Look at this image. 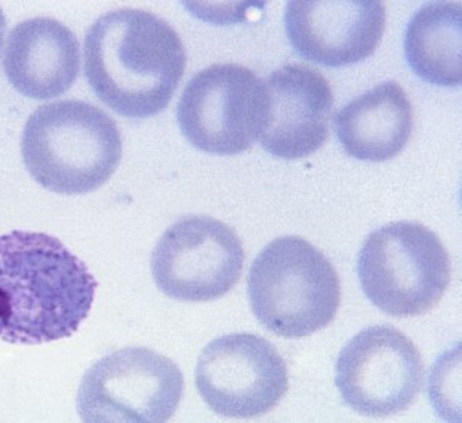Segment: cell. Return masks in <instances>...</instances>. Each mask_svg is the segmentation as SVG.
<instances>
[{
	"label": "cell",
	"instance_id": "obj_1",
	"mask_svg": "<svg viewBox=\"0 0 462 423\" xmlns=\"http://www.w3.org/2000/svg\"><path fill=\"white\" fill-rule=\"evenodd\" d=\"M97 280L54 236L0 235V338L42 345L77 332L92 310Z\"/></svg>",
	"mask_w": 462,
	"mask_h": 423
},
{
	"label": "cell",
	"instance_id": "obj_2",
	"mask_svg": "<svg viewBox=\"0 0 462 423\" xmlns=\"http://www.w3.org/2000/svg\"><path fill=\"white\" fill-rule=\"evenodd\" d=\"M186 50L163 18L117 9L97 18L84 40V74L97 97L127 118L161 114L186 70Z\"/></svg>",
	"mask_w": 462,
	"mask_h": 423
},
{
	"label": "cell",
	"instance_id": "obj_3",
	"mask_svg": "<svg viewBox=\"0 0 462 423\" xmlns=\"http://www.w3.org/2000/svg\"><path fill=\"white\" fill-rule=\"evenodd\" d=\"M117 123L101 108L69 99L40 106L27 120L22 156L36 183L61 195L102 188L122 161Z\"/></svg>",
	"mask_w": 462,
	"mask_h": 423
},
{
	"label": "cell",
	"instance_id": "obj_4",
	"mask_svg": "<svg viewBox=\"0 0 462 423\" xmlns=\"http://www.w3.org/2000/svg\"><path fill=\"white\" fill-rule=\"evenodd\" d=\"M254 317L275 336L302 338L327 327L340 307L331 261L300 236H280L257 254L247 279Z\"/></svg>",
	"mask_w": 462,
	"mask_h": 423
},
{
	"label": "cell",
	"instance_id": "obj_5",
	"mask_svg": "<svg viewBox=\"0 0 462 423\" xmlns=\"http://www.w3.org/2000/svg\"><path fill=\"white\" fill-rule=\"evenodd\" d=\"M358 277L377 308L393 317H414L434 308L449 288V254L420 223H389L366 236Z\"/></svg>",
	"mask_w": 462,
	"mask_h": 423
},
{
	"label": "cell",
	"instance_id": "obj_6",
	"mask_svg": "<svg viewBox=\"0 0 462 423\" xmlns=\"http://www.w3.org/2000/svg\"><path fill=\"white\" fill-rule=\"evenodd\" d=\"M183 391L177 363L154 350L126 347L88 368L77 410L88 423H162L174 416Z\"/></svg>",
	"mask_w": 462,
	"mask_h": 423
},
{
	"label": "cell",
	"instance_id": "obj_7",
	"mask_svg": "<svg viewBox=\"0 0 462 423\" xmlns=\"http://www.w3.org/2000/svg\"><path fill=\"white\" fill-rule=\"evenodd\" d=\"M263 86L238 63H217L198 72L180 97L177 122L184 138L204 153L236 156L259 138Z\"/></svg>",
	"mask_w": 462,
	"mask_h": 423
},
{
	"label": "cell",
	"instance_id": "obj_8",
	"mask_svg": "<svg viewBox=\"0 0 462 423\" xmlns=\"http://www.w3.org/2000/svg\"><path fill=\"white\" fill-rule=\"evenodd\" d=\"M336 384L346 404L366 418L407 410L423 384V361L413 341L397 327H365L343 347Z\"/></svg>",
	"mask_w": 462,
	"mask_h": 423
},
{
	"label": "cell",
	"instance_id": "obj_9",
	"mask_svg": "<svg viewBox=\"0 0 462 423\" xmlns=\"http://www.w3.org/2000/svg\"><path fill=\"white\" fill-rule=\"evenodd\" d=\"M240 236L217 218L189 216L162 235L152 254L154 283L166 297L206 302L225 297L240 281Z\"/></svg>",
	"mask_w": 462,
	"mask_h": 423
},
{
	"label": "cell",
	"instance_id": "obj_10",
	"mask_svg": "<svg viewBox=\"0 0 462 423\" xmlns=\"http://www.w3.org/2000/svg\"><path fill=\"white\" fill-rule=\"evenodd\" d=\"M195 383L214 413L250 419L273 410L288 392V367L271 341L238 332L218 336L202 350Z\"/></svg>",
	"mask_w": 462,
	"mask_h": 423
},
{
	"label": "cell",
	"instance_id": "obj_11",
	"mask_svg": "<svg viewBox=\"0 0 462 423\" xmlns=\"http://www.w3.org/2000/svg\"><path fill=\"white\" fill-rule=\"evenodd\" d=\"M263 86L261 145L275 158H309L329 135L331 86L320 72L306 65L274 70Z\"/></svg>",
	"mask_w": 462,
	"mask_h": 423
},
{
	"label": "cell",
	"instance_id": "obj_12",
	"mask_svg": "<svg viewBox=\"0 0 462 423\" xmlns=\"http://www.w3.org/2000/svg\"><path fill=\"white\" fill-rule=\"evenodd\" d=\"M386 11L382 2H289L286 35L306 60L343 68L365 60L383 38Z\"/></svg>",
	"mask_w": 462,
	"mask_h": 423
},
{
	"label": "cell",
	"instance_id": "obj_13",
	"mask_svg": "<svg viewBox=\"0 0 462 423\" xmlns=\"http://www.w3.org/2000/svg\"><path fill=\"white\" fill-rule=\"evenodd\" d=\"M79 38L54 18L20 23L9 33L4 69L18 93L36 101L61 97L79 78Z\"/></svg>",
	"mask_w": 462,
	"mask_h": 423
},
{
	"label": "cell",
	"instance_id": "obj_14",
	"mask_svg": "<svg viewBox=\"0 0 462 423\" xmlns=\"http://www.w3.org/2000/svg\"><path fill=\"white\" fill-rule=\"evenodd\" d=\"M334 127L341 147L352 158L391 161L411 141V99L400 84L384 81L340 109L334 117Z\"/></svg>",
	"mask_w": 462,
	"mask_h": 423
},
{
	"label": "cell",
	"instance_id": "obj_15",
	"mask_svg": "<svg viewBox=\"0 0 462 423\" xmlns=\"http://www.w3.org/2000/svg\"><path fill=\"white\" fill-rule=\"evenodd\" d=\"M461 40V4L428 2L407 24V63L414 75L427 83L458 87L462 81Z\"/></svg>",
	"mask_w": 462,
	"mask_h": 423
},
{
	"label": "cell",
	"instance_id": "obj_16",
	"mask_svg": "<svg viewBox=\"0 0 462 423\" xmlns=\"http://www.w3.org/2000/svg\"><path fill=\"white\" fill-rule=\"evenodd\" d=\"M5 33H6V18H5L4 11L0 8V53H2V47H4Z\"/></svg>",
	"mask_w": 462,
	"mask_h": 423
}]
</instances>
